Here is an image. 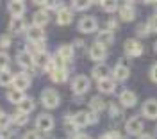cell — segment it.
<instances>
[{"instance_id": "e0dca14e", "label": "cell", "mask_w": 157, "mask_h": 139, "mask_svg": "<svg viewBox=\"0 0 157 139\" xmlns=\"http://www.w3.org/2000/svg\"><path fill=\"white\" fill-rule=\"evenodd\" d=\"M66 77H68V71H66V68H54L52 71H50V79L54 80V82H64L66 80Z\"/></svg>"}, {"instance_id": "83f0119b", "label": "cell", "mask_w": 157, "mask_h": 139, "mask_svg": "<svg viewBox=\"0 0 157 139\" xmlns=\"http://www.w3.org/2000/svg\"><path fill=\"white\" fill-rule=\"evenodd\" d=\"M13 80H14V75L7 71V70H0V84L2 86H9L13 84Z\"/></svg>"}, {"instance_id": "d6986e66", "label": "cell", "mask_w": 157, "mask_h": 139, "mask_svg": "<svg viewBox=\"0 0 157 139\" xmlns=\"http://www.w3.org/2000/svg\"><path fill=\"white\" fill-rule=\"evenodd\" d=\"M23 27H25V23H23V20H21V16H13V18H11V21H9V32L18 34V32L23 30Z\"/></svg>"}, {"instance_id": "9a60e30c", "label": "cell", "mask_w": 157, "mask_h": 139, "mask_svg": "<svg viewBox=\"0 0 157 139\" xmlns=\"http://www.w3.org/2000/svg\"><path fill=\"white\" fill-rule=\"evenodd\" d=\"M71 20H73V13L70 9H61L57 13V23L59 25H68V23H71Z\"/></svg>"}, {"instance_id": "ab89813d", "label": "cell", "mask_w": 157, "mask_h": 139, "mask_svg": "<svg viewBox=\"0 0 157 139\" xmlns=\"http://www.w3.org/2000/svg\"><path fill=\"white\" fill-rule=\"evenodd\" d=\"M9 45H11V38L9 36H2V38H0V47L6 48V47H9Z\"/></svg>"}, {"instance_id": "ac0fdd59", "label": "cell", "mask_w": 157, "mask_h": 139, "mask_svg": "<svg viewBox=\"0 0 157 139\" xmlns=\"http://www.w3.org/2000/svg\"><path fill=\"white\" fill-rule=\"evenodd\" d=\"M71 123H73V127H77V129H80V127H86V125H89V119H88V112H77L73 118H71Z\"/></svg>"}, {"instance_id": "f546056e", "label": "cell", "mask_w": 157, "mask_h": 139, "mask_svg": "<svg viewBox=\"0 0 157 139\" xmlns=\"http://www.w3.org/2000/svg\"><path fill=\"white\" fill-rule=\"evenodd\" d=\"M91 2L93 0H73V7L78 11H86L91 6Z\"/></svg>"}, {"instance_id": "7c38bea8", "label": "cell", "mask_w": 157, "mask_h": 139, "mask_svg": "<svg viewBox=\"0 0 157 139\" xmlns=\"http://www.w3.org/2000/svg\"><path fill=\"white\" fill-rule=\"evenodd\" d=\"M89 57H91L93 61H102L104 57H105V47L95 43V45L89 48Z\"/></svg>"}, {"instance_id": "4316f807", "label": "cell", "mask_w": 157, "mask_h": 139, "mask_svg": "<svg viewBox=\"0 0 157 139\" xmlns=\"http://www.w3.org/2000/svg\"><path fill=\"white\" fill-rule=\"evenodd\" d=\"M57 55L59 57H63L64 61H70L71 57H73V48H71L70 45H63V47L57 50Z\"/></svg>"}, {"instance_id": "7dc6e473", "label": "cell", "mask_w": 157, "mask_h": 139, "mask_svg": "<svg viewBox=\"0 0 157 139\" xmlns=\"http://www.w3.org/2000/svg\"><path fill=\"white\" fill-rule=\"evenodd\" d=\"M139 139H154L152 136H148V134H143V136H139Z\"/></svg>"}, {"instance_id": "7bdbcfd3", "label": "cell", "mask_w": 157, "mask_h": 139, "mask_svg": "<svg viewBox=\"0 0 157 139\" xmlns=\"http://www.w3.org/2000/svg\"><path fill=\"white\" fill-rule=\"evenodd\" d=\"M150 75H152V80L157 82V64H154V68H152V71H150Z\"/></svg>"}, {"instance_id": "7a4b0ae2", "label": "cell", "mask_w": 157, "mask_h": 139, "mask_svg": "<svg viewBox=\"0 0 157 139\" xmlns=\"http://www.w3.org/2000/svg\"><path fill=\"white\" fill-rule=\"evenodd\" d=\"M36 129L39 132H50L54 129V118L50 114H39L36 118Z\"/></svg>"}, {"instance_id": "7402d4cb", "label": "cell", "mask_w": 157, "mask_h": 139, "mask_svg": "<svg viewBox=\"0 0 157 139\" xmlns=\"http://www.w3.org/2000/svg\"><path fill=\"white\" fill-rule=\"evenodd\" d=\"M32 23L36 25V27H45L47 23H48V14L45 13V11H38L36 14H34V18H32Z\"/></svg>"}, {"instance_id": "b9f144b4", "label": "cell", "mask_w": 157, "mask_h": 139, "mask_svg": "<svg viewBox=\"0 0 157 139\" xmlns=\"http://www.w3.org/2000/svg\"><path fill=\"white\" fill-rule=\"evenodd\" d=\"M88 119H89V123H97V112H95V111H93V112H89Z\"/></svg>"}, {"instance_id": "c3c4849f", "label": "cell", "mask_w": 157, "mask_h": 139, "mask_svg": "<svg viewBox=\"0 0 157 139\" xmlns=\"http://www.w3.org/2000/svg\"><path fill=\"white\" fill-rule=\"evenodd\" d=\"M75 139H91V137H89V136H84V134H80V136H77Z\"/></svg>"}, {"instance_id": "cb8c5ba5", "label": "cell", "mask_w": 157, "mask_h": 139, "mask_svg": "<svg viewBox=\"0 0 157 139\" xmlns=\"http://www.w3.org/2000/svg\"><path fill=\"white\" fill-rule=\"evenodd\" d=\"M23 98H25V96H23V91H21V89L13 88V89L7 91V100H9L11 103H20Z\"/></svg>"}, {"instance_id": "4dcf8cb0", "label": "cell", "mask_w": 157, "mask_h": 139, "mask_svg": "<svg viewBox=\"0 0 157 139\" xmlns=\"http://www.w3.org/2000/svg\"><path fill=\"white\" fill-rule=\"evenodd\" d=\"M102 7L107 13H113L118 7V0H102Z\"/></svg>"}, {"instance_id": "8d00e7d4", "label": "cell", "mask_w": 157, "mask_h": 139, "mask_svg": "<svg viewBox=\"0 0 157 139\" xmlns=\"http://www.w3.org/2000/svg\"><path fill=\"white\" fill-rule=\"evenodd\" d=\"M148 32H150L148 25H137V36H148Z\"/></svg>"}, {"instance_id": "816d5d0a", "label": "cell", "mask_w": 157, "mask_h": 139, "mask_svg": "<svg viewBox=\"0 0 157 139\" xmlns=\"http://www.w3.org/2000/svg\"><path fill=\"white\" fill-rule=\"evenodd\" d=\"M155 52H157V43H155Z\"/></svg>"}, {"instance_id": "8992f818", "label": "cell", "mask_w": 157, "mask_h": 139, "mask_svg": "<svg viewBox=\"0 0 157 139\" xmlns=\"http://www.w3.org/2000/svg\"><path fill=\"white\" fill-rule=\"evenodd\" d=\"M125 52L128 55H132V57H139L143 54V47L136 39H128V41H125Z\"/></svg>"}, {"instance_id": "603a6c76", "label": "cell", "mask_w": 157, "mask_h": 139, "mask_svg": "<svg viewBox=\"0 0 157 139\" xmlns=\"http://www.w3.org/2000/svg\"><path fill=\"white\" fill-rule=\"evenodd\" d=\"M109 68L105 66V64H97L95 68H93V77L97 80H100V79H107L109 77Z\"/></svg>"}, {"instance_id": "e575fe53", "label": "cell", "mask_w": 157, "mask_h": 139, "mask_svg": "<svg viewBox=\"0 0 157 139\" xmlns=\"http://www.w3.org/2000/svg\"><path fill=\"white\" fill-rule=\"evenodd\" d=\"M148 29H150V32H157V14L154 16V18H150L148 20Z\"/></svg>"}, {"instance_id": "5bb4252c", "label": "cell", "mask_w": 157, "mask_h": 139, "mask_svg": "<svg viewBox=\"0 0 157 139\" xmlns=\"http://www.w3.org/2000/svg\"><path fill=\"white\" fill-rule=\"evenodd\" d=\"M27 36H29V41H32V43H39V41H43V38H45L43 29H41V27H36V25L29 29Z\"/></svg>"}, {"instance_id": "277c9868", "label": "cell", "mask_w": 157, "mask_h": 139, "mask_svg": "<svg viewBox=\"0 0 157 139\" xmlns=\"http://www.w3.org/2000/svg\"><path fill=\"white\" fill-rule=\"evenodd\" d=\"M73 91L77 95H82V93L89 91V79L88 77H84V75L75 77V80H73Z\"/></svg>"}, {"instance_id": "9c48e42d", "label": "cell", "mask_w": 157, "mask_h": 139, "mask_svg": "<svg viewBox=\"0 0 157 139\" xmlns=\"http://www.w3.org/2000/svg\"><path fill=\"white\" fill-rule=\"evenodd\" d=\"M38 66H41V68H48V70H54V62H52V59H50V55L47 54V52H41V54H38L36 55V61H34Z\"/></svg>"}, {"instance_id": "ba28073f", "label": "cell", "mask_w": 157, "mask_h": 139, "mask_svg": "<svg viewBox=\"0 0 157 139\" xmlns=\"http://www.w3.org/2000/svg\"><path fill=\"white\" fill-rule=\"evenodd\" d=\"M136 102H137V98H136V95L132 93V91H123L121 95H120V103L123 105V107H134L136 105Z\"/></svg>"}, {"instance_id": "3957f363", "label": "cell", "mask_w": 157, "mask_h": 139, "mask_svg": "<svg viewBox=\"0 0 157 139\" xmlns=\"http://www.w3.org/2000/svg\"><path fill=\"white\" fill-rule=\"evenodd\" d=\"M125 130H127L128 134H132V136H136V134H139V132H143V119L137 118V116L128 118V121L125 123Z\"/></svg>"}, {"instance_id": "db71d44e", "label": "cell", "mask_w": 157, "mask_h": 139, "mask_svg": "<svg viewBox=\"0 0 157 139\" xmlns=\"http://www.w3.org/2000/svg\"><path fill=\"white\" fill-rule=\"evenodd\" d=\"M0 114H2V112H0Z\"/></svg>"}, {"instance_id": "5b68a950", "label": "cell", "mask_w": 157, "mask_h": 139, "mask_svg": "<svg viewBox=\"0 0 157 139\" xmlns=\"http://www.w3.org/2000/svg\"><path fill=\"white\" fill-rule=\"evenodd\" d=\"M78 29H80V32H86V34L95 32L97 30V20L93 16H84L82 20L78 21Z\"/></svg>"}, {"instance_id": "681fc988", "label": "cell", "mask_w": 157, "mask_h": 139, "mask_svg": "<svg viewBox=\"0 0 157 139\" xmlns=\"http://www.w3.org/2000/svg\"><path fill=\"white\" fill-rule=\"evenodd\" d=\"M98 139H113V137H111L109 134H105V136H102V137H98Z\"/></svg>"}, {"instance_id": "d4e9b609", "label": "cell", "mask_w": 157, "mask_h": 139, "mask_svg": "<svg viewBox=\"0 0 157 139\" xmlns=\"http://www.w3.org/2000/svg\"><path fill=\"white\" fill-rule=\"evenodd\" d=\"M134 9H132V6H128V4H125L121 9H120V16H121V20L125 21H132L134 20Z\"/></svg>"}, {"instance_id": "f907efd6", "label": "cell", "mask_w": 157, "mask_h": 139, "mask_svg": "<svg viewBox=\"0 0 157 139\" xmlns=\"http://www.w3.org/2000/svg\"><path fill=\"white\" fill-rule=\"evenodd\" d=\"M150 2H152V0H143V4H150Z\"/></svg>"}, {"instance_id": "ee69618b", "label": "cell", "mask_w": 157, "mask_h": 139, "mask_svg": "<svg viewBox=\"0 0 157 139\" xmlns=\"http://www.w3.org/2000/svg\"><path fill=\"white\" fill-rule=\"evenodd\" d=\"M32 4H36V6H47L48 0H32Z\"/></svg>"}, {"instance_id": "4fadbf2b", "label": "cell", "mask_w": 157, "mask_h": 139, "mask_svg": "<svg viewBox=\"0 0 157 139\" xmlns=\"http://www.w3.org/2000/svg\"><path fill=\"white\" fill-rule=\"evenodd\" d=\"M98 89L100 93H113V91L116 89V84H114V80L107 79H100L98 80Z\"/></svg>"}, {"instance_id": "836d02e7", "label": "cell", "mask_w": 157, "mask_h": 139, "mask_svg": "<svg viewBox=\"0 0 157 139\" xmlns=\"http://www.w3.org/2000/svg\"><path fill=\"white\" fill-rule=\"evenodd\" d=\"M11 121H13V118H9L7 114H0V129H7Z\"/></svg>"}, {"instance_id": "60d3db41", "label": "cell", "mask_w": 157, "mask_h": 139, "mask_svg": "<svg viewBox=\"0 0 157 139\" xmlns=\"http://www.w3.org/2000/svg\"><path fill=\"white\" fill-rule=\"evenodd\" d=\"M50 9H57V11H61V9H64V4L59 0V2H52L50 4Z\"/></svg>"}, {"instance_id": "d6a6232c", "label": "cell", "mask_w": 157, "mask_h": 139, "mask_svg": "<svg viewBox=\"0 0 157 139\" xmlns=\"http://www.w3.org/2000/svg\"><path fill=\"white\" fill-rule=\"evenodd\" d=\"M9 66V55L6 52H0V70H7Z\"/></svg>"}, {"instance_id": "f1b7e54d", "label": "cell", "mask_w": 157, "mask_h": 139, "mask_svg": "<svg viewBox=\"0 0 157 139\" xmlns=\"http://www.w3.org/2000/svg\"><path fill=\"white\" fill-rule=\"evenodd\" d=\"M89 107H91V111L98 112V111H102L105 107V102L100 98V96H95V98H91V102H89Z\"/></svg>"}, {"instance_id": "ffe728a7", "label": "cell", "mask_w": 157, "mask_h": 139, "mask_svg": "<svg viewBox=\"0 0 157 139\" xmlns=\"http://www.w3.org/2000/svg\"><path fill=\"white\" fill-rule=\"evenodd\" d=\"M9 11H11L13 16H21V14L25 13V6H23L21 0H13L9 4Z\"/></svg>"}, {"instance_id": "44dd1931", "label": "cell", "mask_w": 157, "mask_h": 139, "mask_svg": "<svg viewBox=\"0 0 157 139\" xmlns=\"http://www.w3.org/2000/svg\"><path fill=\"white\" fill-rule=\"evenodd\" d=\"M128 75H130V70L125 64H118L116 68H114V79L116 80H127Z\"/></svg>"}, {"instance_id": "f5cc1de1", "label": "cell", "mask_w": 157, "mask_h": 139, "mask_svg": "<svg viewBox=\"0 0 157 139\" xmlns=\"http://www.w3.org/2000/svg\"><path fill=\"white\" fill-rule=\"evenodd\" d=\"M155 14H157V9H155Z\"/></svg>"}, {"instance_id": "f35d334b", "label": "cell", "mask_w": 157, "mask_h": 139, "mask_svg": "<svg viewBox=\"0 0 157 139\" xmlns=\"http://www.w3.org/2000/svg\"><path fill=\"white\" fill-rule=\"evenodd\" d=\"M2 139H16V136H14V132H11V130H4L2 132Z\"/></svg>"}, {"instance_id": "484cf974", "label": "cell", "mask_w": 157, "mask_h": 139, "mask_svg": "<svg viewBox=\"0 0 157 139\" xmlns=\"http://www.w3.org/2000/svg\"><path fill=\"white\" fill-rule=\"evenodd\" d=\"M32 109H34V102H32L30 98H23L18 103V111H20V112L29 114V112H32Z\"/></svg>"}, {"instance_id": "1f68e13d", "label": "cell", "mask_w": 157, "mask_h": 139, "mask_svg": "<svg viewBox=\"0 0 157 139\" xmlns=\"http://www.w3.org/2000/svg\"><path fill=\"white\" fill-rule=\"evenodd\" d=\"M13 121H14L16 125L21 127V125H25V123H27V114H25V112H18V114H14V116H13Z\"/></svg>"}, {"instance_id": "52a82bcc", "label": "cell", "mask_w": 157, "mask_h": 139, "mask_svg": "<svg viewBox=\"0 0 157 139\" xmlns=\"http://www.w3.org/2000/svg\"><path fill=\"white\" fill-rule=\"evenodd\" d=\"M143 114L150 119H157V100H147L143 105Z\"/></svg>"}, {"instance_id": "f6af8a7d", "label": "cell", "mask_w": 157, "mask_h": 139, "mask_svg": "<svg viewBox=\"0 0 157 139\" xmlns=\"http://www.w3.org/2000/svg\"><path fill=\"white\" fill-rule=\"evenodd\" d=\"M118 27V23L114 20H109V29H116Z\"/></svg>"}, {"instance_id": "2e32d148", "label": "cell", "mask_w": 157, "mask_h": 139, "mask_svg": "<svg viewBox=\"0 0 157 139\" xmlns=\"http://www.w3.org/2000/svg\"><path fill=\"white\" fill-rule=\"evenodd\" d=\"M113 41H114V36H113L111 30H104V32H100L98 38H97V43L98 45H102V47H109V45H113Z\"/></svg>"}, {"instance_id": "8fae6325", "label": "cell", "mask_w": 157, "mask_h": 139, "mask_svg": "<svg viewBox=\"0 0 157 139\" xmlns=\"http://www.w3.org/2000/svg\"><path fill=\"white\" fill-rule=\"evenodd\" d=\"M30 86V79L25 75V73H20V75H16L14 77V80H13V88H16V89H27Z\"/></svg>"}, {"instance_id": "6da1fadb", "label": "cell", "mask_w": 157, "mask_h": 139, "mask_svg": "<svg viewBox=\"0 0 157 139\" xmlns=\"http://www.w3.org/2000/svg\"><path fill=\"white\" fill-rule=\"evenodd\" d=\"M41 102H43V105L47 109H56L59 105V102H61V98L54 89H45L41 93Z\"/></svg>"}, {"instance_id": "d590c367", "label": "cell", "mask_w": 157, "mask_h": 139, "mask_svg": "<svg viewBox=\"0 0 157 139\" xmlns=\"http://www.w3.org/2000/svg\"><path fill=\"white\" fill-rule=\"evenodd\" d=\"M23 139H41V137H39V132H38V130H29V132H25Z\"/></svg>"}, {"instance_id": "74e56055", "label": "cell", "mask_w": 157, "mask_h": 139, "mask_svg": "<svg viewBox=\"0 0 157 139\" xmlns=\"http://www.w3.org/2000/svg\"><path fill=\"white\" fill-rule=\"evenodd\" d=\"M109 111H111V116H113V118H114V116H116V118H118V116H121V111L118 109L114 103H111V109H109Z\"/></svg>"}, {"instance_id": "30bf717a", "label": "cell", "mask_w": 157, "mask_h": 139, "mask_svg": "<svg viewBox=\"0 0 157 139\" xmlns=\"http://www.w3.org/2000/svg\"><path fill=\"white\" fill-rule=\"evenodd\" d=\"M16 59H18V64L23 66V68H32V64H34V57H32V54H29V50L27 52H18Z\"/></svg>"}, {"instance_id": "bcb514c9", "label": "cell", "mask_w": 157, "mask_h": 139, "mask_svg": "<svg viewBox=\"0 0 157 139\" xmlns=\"http://www.w3.org/2000/svg\"><path fill=\"white\" fill-rule=\"evenodd\" d=\"M109 136H111L113 139H121V137H120V134H118V132H113V134H109Z\"/></svg>"}]
</instances>
